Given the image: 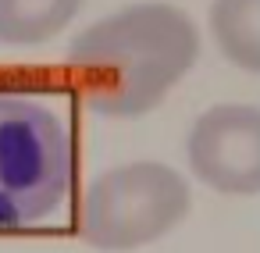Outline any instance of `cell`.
Instances as JSON below:
<instances>
[{
	"instance_id": "cell-1",
	"label": "cell",
	"mask_w": 260,
	"mask_h": 253,
	"mask_svg": "<svg viewBox=\"0 0 260 253\" xmlns=\"http://www.w3.org/2000/svg\"><path fill=\"white\" fill-rule=\"evenodd\" d=\"M200 57L196 22L164 0L125 4L86 25L72 47L86 104L107 118H139L157 111Z\"/></svg>"
},
{
	"instance_id": "cell-2",
	"label": "cell",
	"mask_w": 260,
	"mask_h": 253,
	"mask_svg": "<svg viewBox=\"0 0 260 253\" xmlns=\"http://www.w3.org/2000/svg\"><path fill=\"white\" fill-rule=\"evenodd\" d=\"M75 185L68 118L32 89L0 86V232L54 221Z\"/></svg>"
},
{
	"instance_id": "cell-3",
	"label": "cell",
	"mask_w": 260,
	"mask_h": 253,
	"mask_svg": "<svg viewBox=\"0 0 260 253\" xmlns=\"http://www.w3.org/2000/svg\"><path fill=\"white\" fill-rule=\"evenodd\" d=\"M192 207V189L171 164L128 161L96 175L79 203V232L100 253H136L175 232Z\"/></svg>"
},
{
	"instance_id": "cell-4",
	"label": "cell",
	"mask_w": 260,
	"mask_h": 253,
	"mask_svg": "<svg viewBox=\"0 0 260 253\" xmlns=\"http://www.w3.org/2000/svg\"><path fill=\"white\" fill-rule=\"evenodd\" d=\"M192 175L221 196H260V107L214 104L185 139Z\"/></svg>"
},
{
	"instance_id": "cell-5",
	"label": "cell",
	"mask_w": 260,
	"mask_h": 253,
	"mask_svg": "<svg viewBox=\"0 0 260 253\" xmlns=\"http://www.w3.org/2000/svg\"><path fill=\"white\" fill-rule=\"evenodd\" d=\"M207 29L228 65L260 79V0H210Z\"/></svg>"
},
{
	"instance_id": "cell-6",
	"label": "cell",
	"mask_w": 260,
	"mask_h": 253,
	"mask_svg": "<svg viewBox=\"0 0 260 253\" xmlns=\"http://www.w3.org/2000/svg\"><path fill=\"white\" fill-rule=\"evenodd\" d=\"M86 0H0V47H43L57 40Z\"/></svg>"
}]
</instances>
